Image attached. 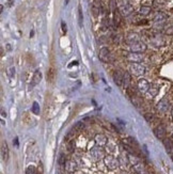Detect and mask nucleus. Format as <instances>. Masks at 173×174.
I'll use <instances>...</instances> for the list:
<instances>
[{"mask_svg": "<svg viewBox=\"0 0 173 174\" xmlns=\"http://www.w3.org/2000/svg\"><path fill=\"white\" fill-rule=\"evenodd\" d=\"M129 69L135 76H142L146 73V66L142 65L141 63H132L130 66H129Z\"/></svg>", "mask_w": 173, "mask_h": 174, "instance_id": "f257e3e1", "label": "nucleus"}, {"mask_svg": "<svg viewBox=\"0 0 173 174\" xmlns=\"http://www.w3.org/2000/svg\"><path fill=\"white\" fill-rule=\"evenodd\" d=\"M104 163L106 167L110 170H115L117 168H119V160L111 155H108L104 158Z\"/></svg>", "mask_w": 173, "mask_h": 174, "instance_id": "f03ea898", "label": "nucleus"}, {"mask_svg": "<svg viewBox=\"0 0 173 174\" xmlns=\"http://www.w3.org/2000/svg\"><path fill=\"white\" fill-rule=\"evenodd\" d=\"M129 49H130V53H142L143 51L146 50V45L143 42L139 41L136 43H133L129 45Z\"/></svg>", "mask_w": 173, "mask_h": 174, "instance_id": "7ed1b4c3", "label": "nucleus"}, {"mask_svg": "<svg viewBox=\"0 0 173 174\" xmlns=\"http://www.w3.org/2000/svg\"><path fill=\"white\" fill-rule=\"evenodd\" d=\"M137 87H138V90L141 93H146V92H149V90H150L151 85L146 79L141 78V79L138 80V82H137Z\"/></svg>", "mask_w": 173, "mask_h": 174, "instance_id": "20e7f679", "label": "nucleus"}, {"mask_svg": "<svg viewBox=\"0 0 173 174\" xmlns=\"http://www.w3.org/2000/svg\"><path fill=\"white\" fill-rule=\"evenodd\" d=\"M153 133H154L155 137H156L157 139L165 140V137H166V135H167V129L164 125H159V126H157V127H155Z\"/></svg>", "mask_w": 173, "mask_h": 174, "instance_id": "39448f33", "label": "nucleus"}, {"mask_svg": "<svg viewBox=\"0 0 173 174\" xmlns=\"http://www.w3.org/2000/svg\"><path fill=\"white\" fill-rule=\"evenodd\" d=\"M169 108H170V103H169V101L167 98H162V101H159V103L157 104V106H156L157 111L160 113L167 112L169 110Z\"/></svg>", "mask_w": 173, "mask_h": 174, "instance_id": "423d86ee", "label": "nucleus"}, {"mask_svg": "<svg viewBox=\"0 0 173 174\" xmlns=\"http://www.w3.org/2000/svg\"><path fill=\"white\" fill-rule=\"evenodd\" d=\"M119 11H120L121 15H123V16H128V15H130V14L133 13V11H134V8L129 5V3H124V5H120V8H119Z\"/></svg>", "mask_w": 173, "mask_h": 174, "instance_id": "0eeeda50", "label": "nucleus"}, {"mask_svg": "<svg viewBox=\"0 0 173 174\" xmlns=\"http://www.w3.org/2000/svg\"><path fill=\"white\" fill-rule=\"evenodd\" d=\"M126 59L128 60V61L132 62V63H140V62L143 60V57H142V55H141V53H127Z\"/></svg>", "mask_w": 173, "mask_h": 174, "instance_id": "6e6552de", "label": "nucleus"}, {"mask_svg": "<svg viewBox=\"0 0 173 174\" xmlns=\"http://www.w3.org/2000/svg\"><path fill=\"white\" fill-rule=\"evenodd\" d=\"M90 154L95 160H99V159L105 158L104 157V152H103V150L99 149V147H93V149L91 150Z\"/></svg>", "mask_w": 173, "mask_h": 174, "instance_id": "1a4fd4ad", "label": "nucleus"}, {"mask_svg": "<svg viewBox=\"0 0 173 174\" xmlns=\"http://www.w3.org/2000/svg\"><path fill=\"white\" fill-rule=\"evenodd\" d=\"M167 19H168V15H167L166 13H164V12H157V13L155 14L153 21L156 24H164L166 23Z\"/></svg>", "mask_w": 173, "mask_h": 174, "instance_id": "9d476101", "label": "nucleus"}, {"mask_svg": "<svg viewBox=\"0 0 173 174\" xmlns=\"http://www.w3.org/2000/svg\"><path fill=\"white\" fill-rule=\"evenodd\" d=\"M123 76H124V72L118 69L115 71L114 75H113V80H114L115 85H123Z\"/></svg>", "mask_w": 173, "mask_h": 174, "instance_id": "9b49d317", "label": "nucleus"}, {"mask_svg": "<svg viewBox=\"0 0 173 174\" xmlns=\"http://www.w3.org/2000/svg\"><path fill=\"white\" fill-rule=\"evenodd\" d=\"M99 59L104 62H108L110 60V51L107 47H103L99 50Z\"/></svg>", "mask_w": 173, "mask_h": 174, "instance_id": "f8f14e48", "label": "nucleus"}, {"mask_svg": "<svg viewBox=\"0 0 173 174\" xmlns=\"http://www.w3.org/2000/svg\"><path fill=\"white\" fill-rule=\"evenodd\" d=\"M9 156H10L9 147H8L7 142L3 141L2 143H1V157H2L3 161L9 160Z\"/></svg>", "mask_w": 173, "mask_h": 174, "instance_id": "ddd939ff", "label": "nucleus"}, {"mask_svg": "<svg viewBox=\"0 0 173 174\" xmlns=\"http://www.w3.org/2000/svg\"><path fill=\"white\" fill-rule=\"evenodd\" d=\"M94 141H95V143H96L97 145H99V147H104V145L107 144L108 140H107L106 136L98 134V135H96V136L94 137Z\"/></svg>", "mask_w": 173, "mask_h": 174, "instance_id": "4468645a", "label": "nucleus"}, {"mask_svg": "<svg viewBox=\"0 0 173 174\" xmlns=\"http://www.w3.org/2000/svg\"><path fill=\"white\" fill-rule=\"evenodd\" d=\"M42 80V73L40 69H37L33 74V77H32V85H37L41 82Z\"/></svg>", "mask_w": 173, "mask_h": 174, "instance_id": "2eb2a0df", "label": "nucleus"}, {"mask_svg": "<svg viewBox=\"0 0 173 174\" xmlns=\"http://www.w3.org/2000/svg\"><path fill=\"white\" fill-rule=\"evenodd\" d=\"M56 79V69L55 67H50V69L47 71V80L49 83H53Z\"/></svg>", "mask_w": 173, "mask_h": 174, "instance_id": "dca6fc26", "label": "nucleus"}, {"mask_svg": "<svg viewBox=\"0 0 173 174\" xmlns=\"http://www.w3.org/2000/svg\"><path fill=\"white\" fill-rule=\"evenodd\" d=\"M126 41H127V43L130 45V44L136 43V42L140 41V37H139V35L137 34V33H129V34L127 35V37H126Z\"/></svg>", "mask_w": 173, "mask_h": 174, "instance_id": "f3484780", "label": "nucleus"}, {"mask_svg": "<svg viewBox=\"0 0 173 174\" xmlns=\"http://www.w3.org/2000/svg\"><path fill=\"white\" fill-rule=\"evenodd\" d=\"M65 169H66L67 172H71V173L75 172V171H76V169H77L76 163H75V161H73V160L66 161V163H65Z\"/></svg>", "mask_w": 173, "mask_h": 174, "instance_id": "a211bd4d", "label": "nucleus"}, {"mask_svg": "<svg viewBox=\"0 0 173 174\" xmlns=\"http://www.w3.org/2000/svg\"><path fill=\"white\" fill-rule=\"evenodd\" d=\"M164 145L166 151L168 152L169 154H171L173 152V141L171 139H165L164 140Z\"/></svg>", "mask_w": 173, "mask_h": 174, "instance_id": "6ab92c4d", "label": "nucleus"}, {"mask_svg": "<svg viewBox=\"0 0 173 174\" xmlns=\"http://www.w3.org/2000/svg\"><path fill=\"white\" fill-rule=\"evenodd\" d=\"M113 23L114 25L118 27L120 26V23H121V13L119 10H115L114 11V14H113Z\"/></svg>", "mask_w": 173, "mask_h": 174, "instance_id": "aec40b11", "label": "nucleus"}, {"mask_svg": "<svg viewBox=\"0 0 173 174\" xmlns=\"http://www.w3.org/2000/svg\"><path fill=\"white\" fill-rule=\"evenodd\" d=\"M130 85V74L128 72H124V76H123V85L127 88Z\"/></svg>", "mask_w": 173, "mask_h": 174, "instance_id": "412c9836", "label": "nucleus"}, {"mask_svg": "<svg viewBox=\"0 0 173 174\" xmlns=\"http://www.w3.org/2000/svg\"><path fill=\"white\" fill-rule=\"evenodd\" d=\"M166 5V0H154L153 1V7L154 8H160Z\"/></svg>", "mask_w": 173, "mask_h": 174, "instance_id": "4be33fe9", "label": "nucleus"}, {"mask_svg": "<svg viewBox=\"0 0 173 174\" xmlns=\"http://www.w3.org/2000/svg\"><path fill=\"white\" fill-rule=\"evenodd\" d=\"M151 12V8L150 7H146V5H143V7H141L140 9V14L141 15H144V16H146V15H149Z\"/></svg>", "mask_w": 173, "mask_h": 174, "instance_id": "5701e85b", "label": "nucleus"}, {"mask_svg": "<svg viewBox=\"0 0 173 174\" xmlns=\"http://www.w3.org/2000/svg\"><path fill=\"white\" fill-rule=\"evenodd\" d=\"M26 174H37V170L34 166H29L26 169Z\"/></svg>", "mask_w": 173, "mask_h": 174, "instance_id": "b1692460", "label": "nucleus"}, {"mask_svg": "<svg viewBox=\"0 0 173 174\" xmlns=\"http://www.w3.org/2000/svg\"><path fill=\"white\" fill-rule=\"evenodd\" d=\"M82 21H83V15H82V10H81V5H78V21L79 26H82Z\"/></svg>", "mask_w": 173, "mask_h": 174, "instance_id": "393cba45", "label": "nucleus"}, {"mask_svg": "<svg viewBox=\"0 0 173 174\" xmlns=\"http://www.w3.org/2000/svg\"><path fill=\"white\" fill-rule=\"evenodd\" d=\"M58 163H59V165L60 166H65V163H66V159H65V156L63 155V154H60L59 155V158H58Z\"/></svg>", "mask_w": 173, "mask_h": 174, "instance_id": "a878e982", "label": "nucleus"}, {"mask_svg": "<svg viewBox=\"0 0 173 174\" xmlns=\"http://www.w3.org/2000/svg\"><path fill=\"white\" fill-rule=\"evenodd\" d=\"M149 93H150L151 96H153V97L156 96L157 93H158V89H157V88H152V87H151L150 90H149Z\"/></svg>", "mask_w": 173, "mask_h": 174, "instance_id": "bb28decb", "label": "nucleus"}, {"mask_svg": "<svg viewBox=\"0 0 173 174\" xmlns=\"http://www.w3.org/2000/svg\"><path fill=\"white\" fill-rule=\"evenodd\" d=\"M32 112L34 114H39L40 113V106L37 103H33V108H32Z\"/></svg>", "mask_w": 173, "mask_h": 174, "instance_id": "cd10ccee", "label": "nucleus"}, {"mask_svg": "<svg viewBox=\"0 0 173 174\" xmlns=\"http://www.w3.org/2000/svg\"><path fill=\"white\" fill-rule=\"evenodd\" d=\"M61 27H62L63 33H66V24H65L64 21H62V23H61Z\"/></svg>", "mask_w": 173, "mask_h": 174, "instance_id": "c85d7f7f", "label": "nucleus"}, {"mask_svg": "<svg viewBox=\"0 0 173 174\" xmlns=\"http://www.w3.org/2000/svg\"><path fill=\"white\" fill-rule=\"evenodd\" d=\"M8 5H9V7H12L14 5V0H8Z\"/></svg>", "mask_w": 173, "mask_h": 174, "instance_id": "c756f323", "label": "nucleus"}, {"mask_svg": "<svg viewBox=\"0 0 173 174\" xmlns=\"http://www.w3.org/2000/svg\"><path fill=\"white\" fill-rule=\"evenodd\" d=\"M15 142V147H18V139L17 138H15V140L13 141V143Z\"/></svg>", "mask_w": 173, "mask_h": 174, "instance_id": "7c9ffc66", "label": "nucleus"}, {"mask_svg": "<svg viewBox=\"0 0 173 174\" xmlns=\"http://www.w3.org/2000/svg\"><path fill=\"white\" fill-rule=\"evenodd\" d=\"M171 117H172V118H173V107H172V108H171Z\"/></svg>", "mask_w": 173, "mask_h": 174, "instance_id": "2f4dec72", "label": "nucleus"}, {"mask_svg": "<svg viewBox=\"0 0 173 174\" xmlns=\"http://www.w3.org/2000/svg\"><path fill=\"white\" fill-rule=\"evenodd\" d=\"M170 157H171V159H172V161H173V152L170 154Z\"/></svg>", "mask_w": 173, "mask_h": 174, "instance_id": "473e14b6", "label": "nucleus"}, {"mask_svg": "<svg viewBox=\"0 0 173 174\" xmlns=\"http://www.w3.org/2000/svg\"><path fill=\"white\" fill-rule=\"evenodd\" d=\"M138 174H146V173L144 171H143V172H140V173H138Z\"/></svg>", "mask_w": 173, "mask_h": 174, "instance_id": "72a5a7b5", "label": "nucleus"}, {"mask_svg": "<svg viewBox=\"0 0 173 174\" xmlns=\"http://www.w3.org/2000/svg\"><path fill=\"white\" fill-rule=\"evenodd\" d=\"M69 0H65V5H67V3H69Z\"/></svg>", "mask_w": 173, "mask_h": 174, "instance_id": "f704fd0d", "label": "nucleus"}, {"mask_svg": "<svg viewBox=\"0 0 173 174\" xmlns=\"http://www.w3.org/2000/svg\"><path fill=\"white\" fill-rule=\"evenodd\" d=\"M171 137H172V139H173V134H172V136H171Z\"/></svg>", "mask_w": 173, "mask_h": 174, "instance_id": "c9c22d12", "label": "nucleus"}]
</instances>
